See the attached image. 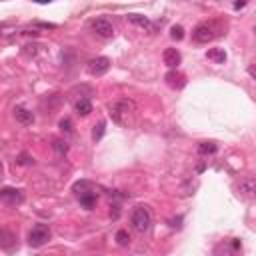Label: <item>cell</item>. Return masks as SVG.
I'll return each mask as SVG.
<instances>
[{"instance_id":"1","label":"cell","mask_w":256,"mask_h":256,"mask_svg":"<svg viewBox=\"0 0 256 256\" xmlns=\"http://www.w3.org/2000/svg\"><path fill=\"white\" fill-rule=\"evenodd\" d=\"M130 222H132V226H134V230H136V232L144 234V232H148V230H150L152 216H150V212H148V208H146V206H136V208H134V212H132V216H130Z\"/></svg>"},{"instance_id":"2","label":"cell","mask_w":256,"mask_h":256,"mask_svg":"<svg viewBox=\"0 0 256 256\" xmlns=\"http://www.w3.org/2000/svg\"><path fill=\"white\" fill-rule=\"evenodd\" d=\"M48 240H50V228H48L46 224H36V226L30 230V234H28V244L34 246V248L44 246Z\"/></svg>"},{"instance_id":"3","label":"cell","mask_w":256,"mask_h":256,"mask_svg":"<svg viewBox=\"0 0 256 256\" xmlns=\"http://www.w3.org/2000/svg\"><path fill=\"white\" fill-rule=\"evenodd\" d=\"M22 200H24V194L18 188H2L0 190V202L8 204V206H18V204H22Z\"/></svg>"},{"instance_id":"4","label":"cell","mask_w":256,"mask_h":256,"mask_svg":"<svg viewBox=\"0 0 256 256\" xmlns=\"http://www.w3.org/2000/svg\"><path fill=\"white\" fill-rule=\"evenodd\" d=\"M92 30H94L100 38H112V34H114V26H112L106 18L94 20V22H92Z\"/></svg>"},{"instance_id":"5","label":"cell","mask_w":256,"mask_h":256,"mask_svg":"<svg viewBox=\"0 0 256 256\" xmlns=\"http://www.w3.org/2000/svg\"><path fill=\"white\" fill-rule=\"evenodd\" d=\"M192 38L196 42H208L214 38V26L212 24H198L192 32Z\"/></svg>"},{"instance_id":"6","label":"cell","mask_w":256,"mask_h":256,"mask_svg":"<svg viewBox=\"0 0 256 256\" xmlns=\"http://www.w3.org/2000/svg\"><path fill=\"white\" fill-rule=\"evenodd\" d=\"M108 68H110V60H108L106 56H98V58L90 60V64H88V70H90V74H94V76L106 74Z\"/></svg>"},{"instance_id":"7","label":"cell","mask_w":256,"mask_h":256,"mask_svg":"<svg viewBox=\"0 0 256 256\" xmlns=\"http://www.w3.org/2000/svg\"><path fill=\"white\" fill-rule=\"evenodd\" d=\"M162 60H164V64L168 68H176L182 62V56H180V52H178L176 48H166L164 54H162Z\"/></svg>"},{"instance_id":"8","label":"cell","mask_w":256,"mask_h":256,"mask_svg":"<svg viewBox=\"0 0 256 256\" xmlns=\"http://www.w3.org/2000/svg\"><path fill=\"white\" fill-rule=\"evenodd\" d=\"M16 244V236L8 232L6 228H0V248L2 250H12Z\"/></svg>"},{"instance_id":"9","label":"cell","mask_w":256,"mask_h":256,"mask_svg":"<svg viewBox=\"0 0 256 256\" xmlns=\"http://www.w3.org/2000/svg\"><path fill=\"white\" fill-rule=\"evenodd\" d=\"M78 198H80V204L84 208H92L94 204H96V192H92V190H84V192H78Z\"/></svg>"},{"instance_id":"10","label":"cell","mask_w":256,"mask_h":256,"mask_svg":"<svg viewBox=\"0 0 256 256\" xmlns=\"http://www.w3.org/2000/svg\"><path fill=\"white\" fill-rule=\"evenodd\" d=\"M206 58L216 62V64H224L226 62V52H224V48H210L206 52Z\"/></svg>"},{"instance_id":"11","label":"cell","mask_w":256,"mask_h":256,"mask_svg":"<svg viewBox=\"0 0 256 256\" xmlns=\"http://www.w3.org/2000/svg\"><path fill=\"white\" fill-rule=\"evenodd\" d=\"M14 116H16V120H18L20 124H32V122H34V114H32L30 110L22 108V106H18V108L14 110Z\"/></svg>"},{"instance_id":"12","label":"cell","mask_w":256,"mask_h":256,"mask_svg":"<svg viewBox=\"0 0 256 256\" xmlns=\"http://www.w3.org/2000/svg\"><path fill=\"white\" fill-rule=\"evenodd\" d=\"M74 108H76V112H78L80 116H88V114L92 112V102H90L88 98H80L76 104H74Z\"/></svg>"},{"instance_id":"13","label":"cell","mask_w":256,"mask_h":256,"mask_svg":"<svg viewBox=\"0 0 256 256\" xmlns=\"http://www.w3.org/2000/svg\"><path fill=\"white\" fill-rule=\"evenodd\" d=\"M166 82H168V86H172V88H182V86H184V76L178 74L176 70H170V72L166 74Z\"/></svg>"},{"instance_id":"14","label":"cell","mask_w":256,"mask_h":256,"mask_svg":"<svg viewBox=\"0 0 256 256\" xmlns=\"http://www.w3.org/2000/svg\"><path fill=\"white\" fill-rule=\"evenodd\" d=\"M254 190H256V180H254L252 176L240 182V192H242V194H246V196H252V194H254Z\"/></svg>"},{"instance_id":"15","label":"cell","mask_w":256,"mask_h":256,"mask_svg":"<svg viewBox=\"0 0 256 256\" xmlns=\"http://www.w3.org/2000/svg\"><path fill=\"white\" fill-rule=\"evenodd\" d=\"M128 20L132 24H136V26H142V28H148L150 26V20L146 16H142V14H128Z\"/></svg>"},{"instance_id":"16","label":"cell","mask_w":256,"mask_h":256,"mask_svg":"<svg viewBox=\"0 0 256 256\" xmlns=\"http://www.w3.org/2000/svg\"><path fill=\"white\" fill-rule=\"evenodd\" d=\"M216 144L214 142H202L200 146H198V152H200V154H214V152H216Z\"/></svg>"},{"instance_id":"17","label":"cell","mask_w":256,"mask_h":256,"mask_svg":"<svg viewBox=\"0 0 256 256\" xmlns=\"http://www.w3.org/2000/svg\"><path fill=\"white\" fill-rule=\"evenodd\" d=\"M116 242H118L120 246H128V242H130L128 232H126V230H118V232H116Z\"/></svg>"},{"instance_id":"18","label":"cell","mask_w":256,"mask_h":256,"mask_svg":"<svg viewBox=\"0 0 256 256\" xmlns=\"http://www.w3.org/2000/svg\"><path fill=\"white\" fill-rule=\"evenodd\" d=\"M104 126H106L104 122H98V124L94 126V130H92V138H94V140H100V138H102V134H104Z\"/></svg>"},{"instance_id":"19","label":"cell","mask_w":256,"mask_h":256,"mask_svg":"<svg viewBox=\"0 0 256 256\" xmlns=\"http://www.w3.org/2000/svg\"><path fill=\"white\" fill-rule=\"evenodd\" d=\"M170 36H172L174 40H182V38H184V28H182V26H178V24H176V26H172Z\"/></svg>"},{"instance_id":"20","label":"cell","mask_w":256,"mask_h":256,"mask_svg":"<svg viewBox=\"0 0 256 256\" xmlns=\"http://www.w3.org/2000/svg\"><path fill=\"white\" fill-rule=\"evenodd\" d=\"M60 128H62L64 132H72V122H70V118H62V120H60Z\"/></svg>"},{"instance_id":"21","label":"cell","mask_w":256,"mask_h":256,"mask_svg":"<svg viewBox=\"0 0 256 256\" xmlns=\"http://www.w3.org/2000/svg\"><path fill=\"white\" fill-rule=\"evenodd\" d=\"M54 148H56L58 152H66V146H62V142H54Z\"/></svg>"},{"instance_id":"22","label":"cell","mask_w":256,"mask_h":256,"mask_svg":"<svg viewBox=\"0 0 256 256\" xmlns=\"http://www.w3.org/2000/svg\"><path fill=\"white\" fill-rule=\"evenodd\" d=\"M20 164H32V160H30L28 156H22V158H20Z\"/></svg>"},{"instance_id":"23","label":"cell","mask_w":256,"mask_h":256,"mask_svg":"<svg viewBox=\"0 0 256 256\" xmlns=\"http://www.w3.org/2000/svg\"><path fill=\"white\" fill-rule=\"evenodd\" d=\"M242 6H246V2H236V4H234V8H236V10H238V8H242Z\"/></svg>"},{"instance_id":"24","label":"cell","mask_w":256,"mask_h":256,"mask_svg":"<svg viewBox=\"0 0 256 256\" xmlns=\"http://www.w3.org/2000/svg\"><path fill=\"white\" fill-rule=\"evenodd\" d=\"M0 172H2V164H0Z\"/></svg>"}]
</instances>
